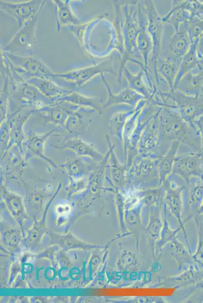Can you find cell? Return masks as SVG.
Masks as SVG:
<instances>
[{"label": "cell", "instance_id": "ba28073f", "mask_svg": "<svg viewBox=\"0 0 203 303\" xmlns=\"http://www.w3.org/2000/svg\"><path fill=\"white\" fill-rule=\"evenodd\" d=\"M45 1L32 0L22 3L1 1V9L12 16L16 21L19 28L39 10L42 8Z\"/></svg>", "mask_w": 203, "mask_h": 303}, {"label": "cell", "instance_id": "44dd1931", "mask_svg": "<svg viewBox=\"0 0 203 303\" xmlns=\"http://www.w3.org/2000/svg\"><path fill=\"white\" fill-rule=\"evenodd\" d=\"M187 30L191 43L198 40L203 34V18L193 17L187 23Z\"/></svg>", "mask_w": 203, "mask_h": 303}, {"label": "cell", "instance_id": "484cf974", "mask_svg": "<svg viewBox=\"0 0 203 303\" xmlns=\"http://www.w3.org/2000/svg\"><path fill=\"white\" fill-rule=\"evenodd\" d=\"M201 93L203 94V86H202V88H201Z\"/></svg>", "mask_w": 203, "mask_h": 303}, {"label": "cell", "instance_id": "7c38bea8", "mask_svg": "<svg viewBox=\"0 0 203 303\" xmlns=\"http://www.w3.org/2000/svg\"><path fill=\"white\" fill-rule=\"evenodd\" d=\"M57 147L58 148L72 150L79 156L88 157L96 161H99L103 158V155L91 144L78 137L66 138Z\"/></svg>", "mask_w": 203, "mask_h": 303}, {"label": "cell", "instance_id": "9c48e42d", "mask_svg": "<svg viewBox=\"0 0 203 303\" xmlns=\"http://www.w3.org/2000/svg\"><path fill=\"white\" fill-rule=\"evenodd\" d=\"M191 44L187 30V23L182 24L177 30H174L169 38L167 46L168 55L165 56L180 63L183 57L189 50Z\"/></svg>", "mask_w": 203, "mask_h": 303}, {"label": "cell", "instance_id": "e0dca14e", "mask_svg": "<svg viewBox=\"0 0 203 303\" xmlns=\"http://www.w3.org/2000/svg\"><path fill=\"white\" fill-rule=\"evenodd\" d=\"M197 41L191 43L189 50L181 59L174 82V90L179 80L185 75L199 67L200 61L196 53Z\"/></svg>", "mask_w": 203, "mask_h": 303}, {"label": "cell", "instance_id": "d6986e66", "mask_svg": "<svg viewBox=\"0 0 203 303\" xmlns=\"http://www.w3.org/2000/svg\"><path fill=\"white\" fill-rule=\"evenodd\" d=\"M144 71L141 69L138 73L134 74L126 66L123 70V74L127 81L128 87L142 95L144 98H150L155 92L150 91L144 82Z\"/></svg>", "mask_w": 203, "mask_h": 303}, {"label": "cell", "instance_id": "52a82bcc", "mask_svg": "<svg viewBox=\"0 0 203 303\" xmlns=\"http://www.w3.org/2000/svg\"><path fill=\"white\" fill-rule=\"evenodd\" d=\"M161 95L171 98L177 104L181 114L189 120L195 119L203 114V94L198 97L186 95L181 91L174 89L169 92L159 91Z\"/></svg>", "mask_w": 203, "mask_h": 303}, {"label": "cell", "instance_id": "7a4b0ae2", "mask_svg": "<svg viewBox=\"0 0 203 303\" xmlns=\"http://www.w3.org/2000/svg\"><path fill=\"white\" fill-rule=\"evenodd\" d=\"M111 56L99 64L65 73H54L50 79L62 87L68 86L75 90L98 74L108 73L115 75Z\"/></svg>", "mask_w": 203, "mask_h": 303}, {"label": "cell", "instance_id": "ac0fdd59", "mask_svg": "<svg viewBox=\"0 0 203 303\" xmlns=\"http://www.w3.org/2000/svg\"><path fill=\"white\" fill-rule=\"evenodd\" d=\"M53 131L43 134L33 133L30 135L26 141L27 152L30 156L40 157L57 168L56 164L45 156L43 151L44 142Z\"/></svg>", "mask_w": 203, "mask_h": 303}, {"label": "cell", "instance_id": "9a60e30c", "mask_svg": "<svg viewBox=\"0 0 203 303\" xmlns=\"http://www.w3.org/2000/svg\"><path fill=\"white\" fill-rule=\"evenodd\" d=\"M53 2L57 31H60L63 26L82 24V21L73 13L69 1L56 0Z\"/></svg>", "mask_w": 203, "mask_h": 303}, {"label": "cell", "instance_id": "603a6c76", "mask_svg": "<svg viewBox=\"0 0 203 303\" xmlns=\"http://www.w3.org/2000/svg\"><path fill=\"white\" fill-rule=\"evenodd\" d=\"M84 163L77 159L66 164V169L69 174L73 177H77L78 175L84 172Z\"/></svg>", "mask_w": 203, "mask_h": 303}, {"label": "cell", "instance_id": "30bf717a", "mask_svg": "<svg viewBox=\"0 0 203 303\" xmlns=\"http://www.w3.org/2000/svg\"><path fill=\"white\" fill-rule=\"evenodd\" d=\"M174 2L170 12L162 18L164 23H169L176 31L180 25L187 23L193 15L191 1Z\"/></svg>", "mask_w": 203, "mask_h": 303}, {"label": "cell", "instance_id": "5bb4252c", "mask_svg": "<svg viewBox=\"0 0 203 303\" xmlns=\"http://www.w3.org/2000/svg\"><path fill=\"white\" fill-rule=\"evenodd\" d=\"M104 75V74H102L100 76L108 94L107 100L104 105V108L114 104L122 103L134 106L139 100L144 98L142 95L129 87L124 88L119 93H114Z\"/></svg>", "mask_w": 203, "mask_h": 303}, {"label": "cell", "instance_id": "2e32d148", "mask_svg": "<svg viewBox=\"0 0 203 303\" xmlns=\"http://www.w3.org/2000/svg\"><path fill=\"white\" fill-rule=\"evenodd\" d=\"M180 63L170 58L160 55L157 63V72L167 83L170 91L174 90L175 80Z\"/></svg>", "mask_w": 203, "mask_h": 303}, {"label": "cell", "instance_id": "5b68a950", "mask_svg": "<svg viewBox=\"0 0 203 303\" xmlns=\"http://www.w3.org/2000/svg\"><path fill=\"white\" fill-rule=\"evenodd\" d=\"M142 4L147 17V30L150 34L153 43L150 61L154 69L156 82L159 84V79L157 72V63L162 52L164 23L162 17L159 16L155 4L153 1H144Z\"/></svg>", "mask_w": 203, "mask_h": 303}, {"label": "cell", "instance_id": "d4e9b609", "mask_svg": "<svg viewBox=\"0 0 203 303\" xmlns=\"http://www.w3.org/2000/svg\"><path fill=\"white\" fill-rule=\"evenodd\" d=\"M194 122L197 125V127L199 129V132L201 134V149H202V154H203V114L200 115L198 117H197L195 120Z\"/></svg>", "mask_w": 203, "mask_h": 303}, {"label": "cell", "instance_id": "4fadbf2b", "mask_svg": "<svg viewBox=\"0 0 203 303\" xmlns=\"http://www.w3.org/2000/svg\"><path fill=\"white\" fill-rule=\"evenodd\" d=\"M26 82L34 86L45 96L54 100L75 91L62 87L51 79L33 77Z\"/></svg>", "mask_w": 203, "mask_h": 303}, {"label": "cell", "instance_id": "6da1fadb", "mask_svg": "<svg viewBox=\"0 0 203 303\" xmlns=\"http://www.w3.org/2000/svg\"><path fill=\"white\" fill-rule=\"evenodd\" d=\"M138 1H126L122 3L124 13L123 36L124 52L121 56L118 81L121 83L123 70L128 61L136 63L144 72L143 60L137 50L136 39L139 31Z\"/></svg>", "mask_w": 203, "mask_h": 303}, {"label": "cell", "instance_id": "277c9868", "mask_svg": "<svg viewBox=\"0 0 203 303\" xmlns=\"http://www.w3.org/2000/svg\"><path fill=\"white\" fill-rule=\"evenodd\" d=\"M42 9L32 16L15 34L2 52L21 56H31L36 42V28Z\"/></svg>", "mask_w": 203, "mask_h": 303}, {"label": "cell", "instance_id": "8fae6325", "mask_svg": "<svg viewBox=\"0 0 203 303\" xmlns=\"http://www.w3.org/2000/svg\"><path fill=\"white\" fill-rule=\"evenodd\" d=\"M203 86V69L200 66L185 75L174 89L195 97L199 96Z\"/></svg>", "mask_w": 203, "mask_h": 303}, {"label": "cell", "instance_id": "7402d4cb", "mask_svg": "<svg viewBox=\"0 0 203 303\" xmlns=\"http://www.w3.org/2000/svg\"><path fill=\"white\" fill-rule=\"evenodd\" d=\"M33 111V110H30L26 115H23L22 116H21L20 114L19 115L16 119V121L14 122L15 124L13 125L12 136H13L14 141L17 143L20 144L22 142L23 137L22 130V125L24 122V121L28 116L31 114Z\"/></svg>", "mask_w": 203, "mask_h": 303}, {"label": "cell", "instance_id": "8992f818", "mask_svg": "<svg viewBox=\"0 0 203 303\" xmlns=\"http://www.w3.org/2000/svg\"><path fill=\"white\" fill-rule=\"evenodd\" d=\"M138 13L139 20V31L136 39V46L138 51L142 57L144 68V73L146 75L150 87L154 91L156 88L152 82L153 79L149 73L148 61L153 50V43L149 33L147 30V17L144 6L138 3Z\"/></svg>", "mask_w": 203, "mask_h": 303}, {"label": "cell", "instance_id": "3957f363", "mask_svg": "<svg viewBox=\"0 0 203 303\" xmlns=\"http://www.w3.org/2000/svg\"><path fill=\"white\" fill-rule=\"evenodd\" d=\"M10 67L22 80L39 77L50 79L54 73L38 59L2 52Z\"/></svg>", "mask_w": 203, "mask_h": 303}, {"label": "cell", "instance_id": "ffe728a7", "mask_svg": "<svg viewBox=\"0 0 203 303\" xmlns=\"http://www.w3.org/2000/svg\"><path fill=\"white\" fill-rule=\"evenodd\" d=\"M55 102H66L74 105L90 108L97 112H101L102 101L98 97H87L75 91L55 99Z\"/></svg>", "mask_w": 203, "mask_h": 303}, {"label": "cell", "instance_id": "cb8c5ba5", "mask_svg": "<svg viewBox=\"0 0 203 303\" xmlns=\"http://www.w3.org/2000/svg\"><path fill=\"white\" fill-rule=\"evenodd\" d=\"M196 53L200 64L203 66V34L198 40L196 45Z\"/></svg>", "mask_w": 203, "mask_h": 303}]
</instances>
